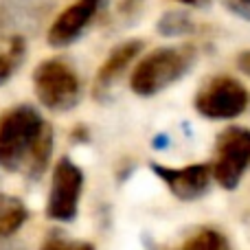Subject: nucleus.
I'll list each match as a JSON object with an SVG mask.
<instances>
[{
	"label": "nucleus",
	"mask_w": 250,
	"mask_h": 250,
	"mask_svg": "<svg viewBox=\"0 0 250 250\" xmlns=\"http://www.w3.org/2000/svg\"><path fill=\"white\" fill-rule=\"evenodd\" d=\"M26 220H29V211L24 202L13 195L0 193V242L13 237L24 226Z\"/></svg>",
	"instance_id": "nucleus-11"
},
{
	"label": "nucleus",
	"mask_w": 250,
	"mask_h": 250,
	"mask_svg": "<svg viewBox=\"0 0 250 250\" xmlns=\"http://www.w3.org/2000/svg\"><path fill=\"white\" fill-rule=\"evenodd\" d=\"M176 2H182V4H189V7H207L211 0H176Z\"/></svg>",
	"instance_id": "nucleus-18"
},
{
	"label": "nucleus",
	"mask_w": 250,
	"mask_h": 250,
	"mask_svg": "<svg viewBox=\"0 0 250 250\" xmlns=\"http://www.w3.org/2000/svg\"><path fill=\"white\" fill-rule=\"evenodd\" d=\"M33 90L38 101L51 112H68L82 101V79L64 60H44L33 70Z\"/></svg>",
	"instance_id": "nucleus-3"
},
{
	"label": "nucleus",
	"mask_w": 250,
	"mask_h": 250,
	"mask_svg": "<svg viewBox=\"0 0 250 250\" xmlns=\"http://www.w3.org/2000/svg\"><path fill=\"white\" fill-rule=\"evenodd\" d=\"M156 31L165 38H180V35H187L193 31V20L185 11H167L158 18Z\"/></svg>",
	"instance_id": "nucleus-14"
},
{
	"label": "nucleus",
	"mask_w": 250,
	"mask_h": 250,
	"mask_svg": "<svg viewBox=\"0 0 250 250\" xmlns=\"http://www.w3.org/2000/svg\"><path fill=\"white\" fill-rule=\"evenodd\" d=\"M222 4H224L233 16L250 20V0H222Z\"/></svg>",
	"instance_id": "nucleus-16"
},
{
	"label": "nucleus",
	"mask_w": 250,
	"mask_h": 250,
	"mask_svg": "<svg viewBox=\"0 0 250 250\" xmlns=\"http://www.w3.org/2000/svg\"><path fill=\"white\" fill-rule=\"evenodd\" d=\"M237 68L250 77V51H244L237 55Z\"/></svg>",
	"instance_id": "nucleus-17"
},
{
	"label": "nucleus",
	"mask_w": 250,
	"mask_h": 250,
	"mask_svg": "<svg viewBox=\"0 0 250 250\" xmlns=\"http://www.w3.org/2000/svg\"><path fill=\"white\" fill-rule=\"evenodd\" d=\"M24 57H26L24 40H11L7 48H0V86H4L18 73Z\"/></svg>",
	"instance_id": "nucleus-13"
},
{
	"label": "nucleus",
	"mask_w": 250,
	"mask_h": 250,
	"mask_svg": "<svg viewBox=\"0 0 250 250\" xmlns=\"http://www.w3.org/2000/svg\"><path fill=\"white\" fill-rule=\"evenodd\" d=\"M46 0H0V35L4 40H24V33L42 22Z\"/></svg>",
	"instance_id": "nucleus-9"
},
{
	"label": "nucleus",
	"mask_w": 250,
	"mask_h": 250,
	"mask_svg": "<svg viewBox=\"0 0 250 250\" xmlns=\"http://www.w3.org/2000/svg\"><path fill=\"white\" fill-rule=\"evenodd\" d=\"M40 250H95V246L86 242H73V239H66L64 235L53 233L44 239Z\"/></svg>",
	"instance_id": "nucleus-15"
},
{
	"label": "nucleus",
	"mask_w": 250,
	"mask_h": 250,
	"mask_svg": "<svg viewBox=\"0 0 250 250\" xmlns=\"http://www.w3.org/2000/svg\"><path fill=\"white\" fill-rule=\"evenodd\" d=\"M151 171L167 185V189L182 202H191V200L202 198L208 191L213 180L211 165L198 163V165H187V167H165V165L151 163Z\"/></svg>",
	"instance_id": "nucleus-8"
},
{
	"label": "nucleus",
	"mask_w": 250,
	"mask_h": 250,
	"mask_svg": "<svg viewBox=\"0 0 250 250\" xmlns=\"http://www.w3.org/2000/svg\"><path fill=\"white\" fill-rule=\"evenodd\" d=\"M248 92L237 79L220 75V77L207 79L204 86L195 92L193 108L200 117L211 121H226L235 119L246 110Z\"/></svg>",
	"instance_id": "nucleus-5"
},
{
	"label": "nucleus",
	"mask_w": 250,
	"mask_h": 250,
	"mask_svg": "<svg viewBox=\"0 0 250 250\" xmlns=\"http://www.w3.org/2000/svg\"><path fill=\"white\" fill-rule=\"evenodd\" d=\"M171 250H230L226 235L217 229H200Z\"/></svg>",
	"instance_id": "nucleus-12"
},
{
	"label": "nucleus",
	"mask_w": 250,
	"mask_h": 250,
	"mask_svg": "<svg viewBox=\"0 0 250 250\" xmlns=\"http://www.w3.org/2000/svg\"><path fill=\"white\" fill-rule=\"evenodd\" d=\"M213 180L226 191H235L242 182L244 173L250 167V129L248 127H226L217 136L213 147L211 163Z\"/></svg>",
	"instance_id": "nucleus-4"
},
{
	"label": "nucleus",
	"mask_w": 250,
	"mask_h": 250,
	"mask_svg": "<svg viewBox=\"0 0 250 250\" xmlns=\"http://www.w3.org/2000/svg\"><path fill=\"white\" fill-rule=\"evenodd\" d=\"M83 191V171L68 156L60 158L53 167L51 191L46 200V217L55 222H73L79 211Z\"/></svg>",
	"instance_id": "nucleus-6"
},
{
	"label": "nucleus",
	"mask_w": 250,
	"mask_h": 250,
	"mask_svg": "<svg viewBox=\"0 0 250 250\" xmlns=\"http://www.w3.org/2000/svg\"><path fill=\"white\" fill-rule=\"evenodd\" d=\"M108 0H75L53 20L46 33V42L53 48H66L77 42L92 20L105 9Z\"/></svg>",
	"instance_id": "nucleus-7"
},
{
	"label": "nucleus",
	"mask_w": 250,
	"mask_h": 250,
	"mask_svg": "<svg viewBox=\"0 0 250 250\" xmlns=\"http://www.w3.org/2000/svg\"><path fill=\"white\" fill-rule=\"evenodd\" d=\"M53 127L29 104H20L0 114V167L22 171L29 180H40L53 154Z\"/></svg>",
	"instance_id": "nucleus-1"
},
{
	"label": "nucleus",
	"mask_w": 250,
	"mask_h": 250,
	"mask_svg": "<svg viewBox=\"0 0 250 250\" xmlns=\"http://www.w3.org/2000/svg\"><path fill=\"white\" fill-rule=\"evenodd\" d=\"M195 57H198V53L189 44L187 46L156 48L145 60L138 62V66L129 77V88L138 97L158 95L193 68Z\"/></svg>",
	"instance_id": "nucleus-2"
},
{
	"label": "nucleus",
	"mask_w": 250,
	"mask_h": 250,
	"mask_svg": "<svg viewBox=\"0 0 250 250\" xmlns=\"http://www.w3.org/2000/svg\"><path fill=\"white\" fill-rule=\"evenodd\" d=\"M145 42L143 40H125L119 46L112 48L105 62L101 64V68L97 70L95 77V97L97 99H105L108 92L112 90V86L119 82V77L127 70V66L136 60V55L143 51Z\"/></svg>",
	"instance_id": "nucleus-10"
}]
</instances>
